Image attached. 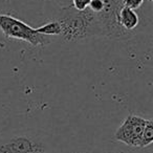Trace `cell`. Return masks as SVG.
Masks as SVG:
<instances>
[{"label": "cell", "mask_w": 153, "mask_h": 153, "mask_svg": "<svg viewBox=\"0 0 153 153\" xmlns=\"http://www.w3.org/2000/svg\"><path fill=\"white\" fill-rule=\"evenodd\" d=\"M61 26V37L67 42L104 37L97 15L89 9L78 11L71 5L63 7L55 17Z\"/></svg>", "instance_id": "1"}, {"label": "cell", "mask_w": 153, "mask_h": 153, "mask_svg": "<svg viewBox=\"0 0 153 153\" xmlns=\"http://www.w3.org/2000/svg\"><path fill=\"white\" fill-rule=\"evenodd\" d=\"M103 9L96 14L103 28L104 37L117 41H128L135 35L134 32H129L121 25L119 13L123 7L122 0H103Z\"/></svg>", "instance_id": "2"}, {"label": "cell", "mask_w": 153, "mask_h": 153, "mask_svg": "<svg viewBox=\"0 0 153 153\" xmlns=\"http://www.w3.org/2000/svg\"><path fill=\"white\" fill-rule=\"evenodd\" d=\"M0 30L7 38L24 41L35 47L44 46L51 42L48 37L37 33L36 28L11 15L0 14Z\"/></svg>", "instance_id": "3"}, {"label": "cell", "mask_w": 153, "mask_h": 153, "mask_svg": "<svg viewBox=\"0 0 153 153\" xmlns=\"http://www.w3.org/2000/svg\"><path fill=\"white\" fill-rule=\"evenodd\" d=\"M150 120L140 115L129 114L115 130L114 138L126 146L142 148L143 135Z\"/></svg>", "instance_id": "4"}, {"label": "cell", "mask_w": 153, "mask_h": 153, "mask_svg": "<svg viewBox=\"0 0 153 153\" xmlns=\"http://www.w3.org/2000/svg\"><path fill=\"white\" fill-rule=\"evenodd\" d=\"M42 142L27 135H15L0 142V153H44Z\"/></svg>", "instance_id": "5"}, {"label": "cell", "mask_w": 153, "mask_h": 153, "mask_svg": "<svg viewBox=\"0 0 153 153\" xmlns=\"http://www.w3.org/2000/svg\"><path fill=\"white\" fill-rule=\"evenodd\" d=\"M119 20L121 25L129 32H134V30L140 24V16L136 11L126 7H122L120 10Z\"/></svg>", "instance_id": "6"}, {"label": "cell", "mask_w": 153, "mask_h": 153, "mask_svg": "<svg viewBox=\"0 0 153 153\" xmlns=\"http://www.w3.org/2000/svg\"><path fill=\"white\" fill-rule=\"evenodd\" d=\"M37 33L44 36H53V37H61V26L57 20H51L45 24H42L39 27L36 28Z\"/></svg>", "instance_id": "7"}, {"label": "cell", "mask_w": 153, "mask_h": 153, "mask_svg": "<svg viewBox=\"0 0 153 153\" xmlns=\"http://www.w3.org/2000/svg\"><path fill=\"white\" fill-rule=\"evenodd\" d=\"M153 142V122L152 120H150L147 125L146 129H145L144 135H143V140H142V148L148 147L152 144Z\"/></svg>", "instance_id": "8"}, {"label": "cell", "mask_w": 153, "mask_h": 153, "mask_svg": "<svg viewBox=\"0 0 153 153\" xmlns=\"http://www.w3.org/2000/svg\"><path fill=\"white\" fill-rule=\"evenodd\" d=\"M91 0H70V5L78 11H84L89 7Z\"/></svg>", "instance_id": "9"}, {"label": "cell", "mask_w": 153, "mask_h": 153, "mask_svg": "<svg viewBox=\"0 0 153 153\" xmlns=\"http://www.w3.org/2000/svg\"><path fill=\"white\" fill-rule=\"evenodd\" d=\"M152 1V0H149ZM145 2V0H123V7H129L131 10H138L143 5V3Z\"/></svg>", "instance_id": "10"}, {"label": "cell", "mask_w": 153, "mask_h": 153, "mask_svg": "<svg viewBox=\"0 0 153 153\" xmlns=\"http://www.w3.org/2000/svg\"><path fill=\"white\" fill-rule=\"evenodd\" d=\"M56 3H58V4L60 5V7H67L68 2H67V0H53Z\"/></svg>", "instance_id": "11"}, {"label": "cell", "mask_w": 153, "mask_h": 153, "mask_svg": "<svg viewBox=\"0 0 153 153\" xmlns=\"http://www.w3.org/2000/svg\"><path fill=\"white\" fill-rule=\"evenodd\" d=\"M81 153H83V152H81Z\"/></svg>", "instance_id": "12"}, {"label": "cell", "mask_w": 153, "mask_h": 153, "mask_svg": "<svg viewBox=\"0 0 153 153\" xmlns=\"http://www.w3.org/2000/svg\"><path fill=\"white\" fill-rule=\"evenodd\" d=\"M122 1H123V0H122Z\"/></svg>", "instance_id": "13"}, {"label": "cell", "mask_w": 153, "mask_h": 153, "mask_svg": "<svg viewBox=\"0 0 153 153\" xmlns=\"http://www.w3.org/2000/svg\"><path fill=\"white\" fill-rule=\"evenodd\" d=\"M44 153H45V152H44Z\"/></svg>", "instance_id": "14"}]
</instances>
